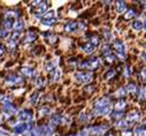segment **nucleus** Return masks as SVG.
<instances>
[{
  "mask_svg": "<svg viewBox=\"0 0 146 136\" xmlns=\"http://www.w3.org/2000/svg\"><path fill=\"white\" fill-rule=\"evenodd\" d=\"M132 131L131 130H123V133H122V135L123 136H132Z\"/></svg>",
  "mask_w": 146,
  "mask_h": 136,
  "instance_id": "41",
  "label": "nucleus"
},
{
  "mask_svg": "<svg viewBox=\"0 0 146 136\" xmlns=\"http://www.w3.org/2000/svg\"><path fill=\"white\" fill-rule=\"evenodd\" d=\"M4 52H5V49H4L1 45H0V57H1V55L4 54Z\"/></svg>",
  "mask_w": 146,
  "mask_h": 136,
  "instance_id": "43",
  "label": "nucleus"
},
{
  "mask_svg": "<svg viewBox=\"0 0 146 136\" xmlns=\"http://www.w3.org/2000/svg\"><path fill=\"white\" fill-rule=\"evenodd\" d=\"M51 113V109L47 107V106H43L40 110H39V114L43 117V115H48Z\"/></svg>",
  "mask_w": 146,
  "mask_h": 136,
  "instance_id": "25",
  "label": "nucleus"
},
{
  "mask_svg": "<svg viewBox=\"0 0 146 136\" xmlns=\"http://www.w3.org/2000/svg\"><path fill=\"white\" fill-rule=\"evenodd\" d=\"M38 99H39V92H33L32 95H31V97H30V101H31V104H36L38 101Z\"/></svg>",
  "mask_w": 146,
  "mask_h": 136,
  "instance_id": "24",
  "label": "nucleus"
},
{
  "mask_svg": "<svg viewBox=\"0 0 146 136\" xmlns=\"http://www.w3.org/2000/svg\"><path fill=\"white\" fill-rule=\"evenodd\" d=\"M23 83V79L13 74V75H9L7 79H6V84L8 85H20Z\"/></svg>",
  "mask_w": 146,
  "mask_h": 136,
  "instance_id": "4",
  "label": "nucleus"
},
{
  "mask_svg": "<svg viewBox=\"0 0 146 136\" xmlns=\"http://www.w3.org/2000/svg\"><path fill=\"white\" fill-rule=\"evenodd\" d=\"M144 12L146 13V5H145V7H144Z\"/></svg>",
  "mask_w": 146,
  "mask_h": 136,
  "instance_id": "47",
  "label": "nucleus"
},
{
  "mask_svg": "<svg viewBox=\"0 0 146 136\" xmlns=\"http://www.w3.org/2000/svg\"><path fill=\"white\" fill-rule=\"evenodd\" d=\"M62 121H63V120H62L61 115H53V117L51 118V123L54 125V126H56V125H61Z\"/></svg>",
  "mask_w": 146,
  "mask_h": 136,
  "instance_id": "19",
  "label": "nucleus"
},
{
  "mask_svg": "<svg viewBox=\"0 0 146 136\" xmlns=\"http://www.w3.org/2000/svg\"><path fill=\"white\" fill-rule=\"evenodd\" d=\"M115 126H116V127H122V128H124V127L128 126V121H125V120H119V121L115 123Z\"/></svg>",
  "mask_w": 146,
  "mask_h": 136,
  "instance_id": "30",
  "label": "nucleus"
},
{
  "mask_svg": "<svg viewBox=\"0 0 146 136\" xmlns=\"http://www.w3.org/2000/svg\"><path fill=\"white\" fill-rule=\"evenodd\" d=\"M122 115H123V114H122L121 112H114L112 117H113L114 119H120V118H122Z\"/></svg>",
  "mask_w": 146,
  "mask_h": 136,
  "instance_id": "39",
  "label": "nucleus"
},
{
  "mask_svg": "<svg viewBox=\"0 0 146 136\" xmlns=\"http://www.w3.org/2000/svg\"><path fill=\"white\" fill-rule=\"evenodd\" d=\"M139 98L140 99H145L146 98V88H141L140 89V92H139Z\"/></svg>",
  "mask_w": 146,
  "mask_h": 136,
  "instance_id": "36",
  "label": "nucleus"
},
{
  "mask_svg": "<svg viewBox=\"0 0 146 136\" xmlns=\"http://www.w3.org/2000/svg\"><path fill=\"white\" fill-rule=\"evenodd\" d=\"M77 136H88V134H86L85 131H82V133H80Z\"/></svg>",
  "mask_w": 146,
  "mask_h": 136,
  "instance_id": "44",
  "label": "nucleus"
},
{
  "mask_svg": "<svg viewBox=\"0 0 146 136\" xmlns=\"http://www.w3.org/2000/svg\"><path fill=\"white\" fill-rule=\"evenodd\" d=\"M44 84V80L42 77H38V79H36V85L37 87H42Z\"/></svg>",
  "mask_w": 146,
  "mask_h": 136,
  "instance_id": "38",
  "label": "nucleus"
},
{
  "mask_svg": "<svg viewBox=\"0 0 146 136\" xmlns=\"http://www.w3.org/2000/svg\"><path fill=\"white\" fill-rule=\"evenodd\" d=\"M114 49H115V51H116V54H117L120 58L123 59V58L125 57V47H124V45H123L122 42L116 41V42L114 43Z\"/></svg>",
  "mask_w": 146,
  "mask_h": 136,
  "instance_id": "6",
  "label": "nucleus"
},
{
  "mask_svg": "<svg viewBox=\"0 0 146 136\" xmlns=\"http://www.w3.org/2000/svg\"><path fill=\"white\" fill-rule=\"evenodd\" d=\"M135 15H136L135 11H133L132 8H129V9L125 12V14H124V17H125V20H130V19L135 17Z\"/></svg>",
  "mask_w": 146,
  "mask_h": 136,
  "instance_id": "23",
  "label": "nucleus"
},
{
  "mask_svg": "<svg viewBox=\"0 0 146 136\" xmlns=\"http://www.w3.org/2000/svg\"><path fill=\"white\" fill-rule=\"evenodd\" d=\"M24 28V21L23 20H16L15 21V23H14V30L15 31H19V32H21V30Z\"/></svg>",
  "mask_w": 146,
  "mask_h": 136,
  "instance_id": "16",
  "label": "nucleus"
},
{
  "mask_svg": "<svg viewBox=\"0 0 146 136\" xmlns=\"http://www.w3.org/2000/svg\"><path fill=\"white\" fill-rule=\"evenodd\" d=\"M82 50H83L85 53H92V52L96 50V46H94L93 44H91L90 42H88V43H85V44L82 46Z\"/></svg>",
  "mask_w": 146,
  "mask_h": 136,
  "instance_id": "14",
  "label": "nucleus"
},
{
  "mask_svg": "<svg viewBox=\"0 0 146 136\" xmlns=\"http://www.w3.org/2000/svg\"><path fill=\"white\" fill-rule=\"evenodd\" d=\"M56 63H58V61H56V60L50 61V62L46 65V71H47V72H52V73H53V72L56 69V68H55V67H56Z\"/></svg>",
  "mask_w": 146,
  "mask_h": 136,
  "instance_id": "18",
  "label": "nucleus"
},
{
  "mask_svg": "<svg viewBox=\"0 0 146 136\" xmlns=\"http://www.w3.org/2000/svg\"><path fill=\"white\" fill-rule=\"evenodd\" d=\"M139 76H140V80H141V81L146 82V68H143V69L140 71Z\"/></svg>",
  "mask_w": 146,
  "mask_h": 136,
  "instance_id": "31",
  "label": "nucleus"
},
{
  "mask_svg": "<svg viewBox=\"0 0 146 136\" xmlns=\"http://www.w3.org/2000/svg\"><path fill=\"white\" fill-rule=\"evenodd\" d=\"M143 29L146 31V19L144 20V22H143Z\"/></svg>",
  "mask_w": 146,
  "mask_h": 136,
  "instance_id": "45",
  "label": "nucleus"
},
{
  "mask_svg": "<svg viewBox=\"0 0 146 136\" xmlns=\"http://www.w3.org/2000/svg\"><path fill=\"white\" fill-rule=\"evenodd\" d=\"M105 130V127H101V126H96V127H90L88 128V133L91 134V135H99V134H102Z\"/></svg>",
  "mask_w": 146,
  "mask_h": 136,
  "instance_id": "10",
  "label": "nucleus"
},
{
  "mask_svg": "<svg viewBox=\"0 0 146 136\" xmlns=\"http://www.w3.org/2000/svg\"><path fill=\"white\" fill-rule=\"evenodd\" d=\"M109 104V100L107 98H101L99 99L98 101H96V104H94V109L97 107H101V106H105V105H108Z\"/></svg>",
  "mask_w": 146,
  "mask_h": 136,
  "instance_id": "17",
  "label": "nucleus"
},
{
  "mask_svg": "<svg viewBox=\"0 0 146 136\" xmlns=\"http://www.w3.org/2000/svg\"><path fill=\"white\" fill-rule=\"evenodd\" d=\"M124 75H125L127 77H129V69H128V67L124 68Z\"/></svg>",
  "mask_w": 146,
  "mask_h": 136,
  "instance_id": "42",
  "label": "nucleus"
},
{
  "mask_svg": "<svg viewBox=\"0 0 146 136\" xmlns=\"http://www.w3.org/2000/svg\"><path fill=\"white\" fill-rule=\"evenodd\" d=\"M90 43L91 44H93L96 47L99 45V38L97 37V36H93V37H91V39H90Z\"/></svg>",
  "mask_w": 146,
  "mask_h": 136,
  "instance_id": "32",
  "label": "nucleus"
},
{
  "mask_svg": "<svg viewBox=\"0 0 146 136\" xmlns=\"http://www.w3.org/2000/svg\"><path fill=\"white\" fill-rule=\"evenodd\" d=\"M112 111V106L111 104H108V105H105V106H101V107H97L94 109V113L98 114V115H107L109 114Z\"/></svg>",
  "mask_w": 146,
  "mask_h": 136,
  "instance_id": "8",
  "label": "nucleus"
},
{
  "mask_svg": "<svg viewBox=\"0 0 146 136\" xmlns=\"http://www.w3.org/2000/svg\"><path fill=\"white\" fill-rule=\"evenodd\" d=\"M21 72L25 76H32V74H33V69H31V68H29V67H23L21 69Z\"/></svg>",
  "mask_w": 146,
  "mask_h": 136,
  "instance_id": "22",
  "label": "nucleus"
},
{
  "mask_svg": "<svg viewBox=\"0 0 146 136\" xmlns=\"http://www.w3.org/2000/svg\"><path fill=\"white\" fill-rule=\"evenodd\" d=\"M127 106V103L124 100H119L117 103H116V105H115V107H116V110L117 111H120V110H122V109H124Z\"/></svg>",
  "mask_w": 146,
  "mask_h": 136,
  "instance_id": "27",
  "label": "nucleus"
},
{
  "mask_svg": "<svg viewBox=\"0 0 146 136\" xmlns=\"http://www.w3.org/2000/svg\"><path fill=\"white\" fill-rule=\"evenodd\" d=\"M99 65H100L99 58H93V59H91V60H89V61L82 63L81 67H85V68H88V69H96V68H97Z\"/></svg>",
  "mask_w": 146,
  "mask_h": 136,
  "instance_id": "5",
  "label": "nucleus"
},
{
  "mask_svg": "<svg viewBox=\"0 0 146 136\" xmlns=\"http://www.w3.org/2000/svg\"><path fill=\"white\" fill-rule=\"evenodd\" d=\"M43 20L45 21H52V20H56L55 19V12L54 11H48L43 15Z\"/></svg>",
  "mask_w": 146,
  "mask_h": 136,
  "instance_id": "15",
  "label": "nucleus"
},
{
  "mask_svg": "<svg viewBox=\"0 0 146 136\" xmlns=\"http://www.w3.org/2000/svg\"><path fill=\"white\" fill-rule=\"evenodd\" d=\"M132 29L135 31H140L143 29V22L141 21H135L132 23Z\"/></svg>",
  "mask_w": 146,
  "mask_h": 136,
  "instance_id": "21",
  "label": "nucleus"
},
{
  "mask_svg": "<svg viewBox=\"0 0 146 136\" xmlns=\"http://www.w3.org/2000/svg\"><path fill=\"white\" fill-rule=\"evenodd\" d=\"M114 75H115V71H113V69H112V71H109L108 73H106V74H105V79H106V80H108V79L113 77Z\"/></svg>",
  "mask_w": 146,
  "mask_h": 136,
  "instance_id": "37",
  "label": "nucleus"
},
{
  "mask_svg": "<svg viewBox=\"0 0 146 136\" xmlns=\"http://www.w3.org/2000/svg\"><path fill=\"white\" fill-rule=\"evenodd\" d=\"M143 59H144V60H146V52H145V53H143Z\"/></svg>",
  "mask_w": 146,
  "mask_h": 136,
  "instance_id": "46",
  "label": "nucleus"
},
{
  "mask_svg": "<svg viewBox=\"0 0 146 136\" xmlns=\"http://www.w3.org/2000/svg\"><path fill=\"white\" fill-rule=\"evenodd\" d=\"M127 92H135L136 91V84L135 83H130L127 85Z\"/></svg>",
  "mask_w": 146,
  "mask_h": 136,
  "instance_id": "29",
  "label": "nucleus"
},
{
  "mask_svg": "<svg viewBox=\"0 0 146 136\" xmlns=\"http://www.w3.org/2000/svg\"><path fill=\"white\" fill-rule=\"evenodd\" d=\"M139 119H140V115H139V113H138L137 111H135V112H130V113L127 115V121H129V122L138 121Z\"/></svg>",
  "mask_w": 146,
  "mask_h": 136,
  "instance_id": "12",
  "label": "nucleus"
},
{
  "mask_svg": "<svg viewBox=\"0 0 146 136\" xmlns=\"http://www.w3.org/2000/svg\"><path fill=\"white\" fill-rule=\"evenodd\" d=\"M115 8H116V12H117L119 14H122V13L125 12V9H127V5H125L124 1H117Z\"/></svg>",
  "mask_w": 146,
  "mask_h": 136,
  "instance_id": "13",
  "label": "nucleus"
},
{
  "mask_svg": "<svg viewBox=\"0 0 146 136\" xmlns=\"http://www.w3.org/2000/svg\"><path fill=\"white\" fill-rule=\"evenodd\" d=\"M35 38H36V33L32 32V31H29V32L27 33V37H25L24 42H25V43H30V42H33Z\"/></svg>",
  "mask_w": 146,
  "mask_h": 136,
  "instance_id": "20",
  "label": "nucleus"
},
{
  "mask_svg": "<svg viewBox=\"0 0 146 136\" xmlns=\"http://www.w3.org/2000/svg\"><path fill=\"white\" fill-rule=\"evenodd\" d=\"M30 129H31V127L28 123H24V122H20V123L14 126V131L16 134H23V133H27Z\"/></svg>",
  "mask_w": 146,
  "mask_h": 136,
  "instance_id": "7",
  "label": "nucleus"
},
{
  "mask_svg": "<svg viewBox=\"0 0 146 136\" xmlns=\"http://www.w3.org/2000/svg\"><path fill=\"white\" fill-rule=\"evenodd\" d=\"M8 35H9L8 30H6V29L0 30V38H6V37H8Z\"/></svg>",
  "mask_w": 146,
  "mask_h": 136,
  "instance_id": "33",
  "label": "nucleus"
},
{
  "mask_svg": "<svg viewBox=\"0 0 146 136\" xmlns=\"http://www.w3.org/2000/svg\"><path fill=\"white\" fill-rule=\"evenodd\" d=\"M75 80L77 82H81V83H90L92 81V73H89V72H80V73H76L74 75Z\"/></svg>",
  "mask_w": 146,
  "mask_h": 136,
  "instance_id": "1",
  "label": "nucleus"
},
{
  "mask_svg": "<svg viewBox=\"0 0 146 136\" xmlns=\"http://www.w3.org/2000/svg\"><path fill=\"white\" fill-rule=\"evenodd\" d=\"M16 44H17V42L14 41V39H12V38H9V39L7 41V46H8L9 49H14V47L16 46Z\"/></svg>",
  "mask_w": 146,
  "mask_h": 136,
  "instance_id": "28",
  "label": "nucleus"
},
{
  "mask_svg": "<svg viewBox=\"0 0 146 136\" xmlns=\"http://www.w3.org/2000/svg\"><path fill=\"white\" fill-rule=\"evenodd\" d=\"M125 93H127V89L125 88H121L119 91H116V96H119V97H123Z\"/></svg>",
  "mask_w": 146,
  "mask_h": 136,
  "instance_id": "35",
  "label": "nucleus"
},
{
  "mask_svg": "<svg viewBox=\"0 0 146 136\" xmlns=\"http://www.w3.org/2000/svg\"><path fill=\"white\" fill-rule=\"evenodd\" d=\"M17 118H19V120H20L21 122L27 123V122H29V121H31V120H32V113H31V111L22 110V111H20V112H19Z\"/></svg>",
  "mask_w": 146,
  "mask_h": 136,
  "instance_id": "3",
  "label": "nucleus"
},
{
  "mask_svg": "<svg viewBox=\"0 0 146 136\" xmlns=\"http://www.w3.org/2000/svg\"><path fill=\"white\" fill-rule=\"evenodd\" d=\"M84 24L80 23V22H68L64 27V31L66 32H74L76 30H82L84 29Z\"/></svg>",
  "mask_w": 146,
  "mask_h": 136,
  "instance_id": "2",
  "label": "nucleus"
},
{
  "mask_svg": "<svg viewBox=\"0 0 146 136\" xmlns=\"http://www.w3.org/2000/svg\"><path fill=\"white\" fill-rule=\"evenodd\" d=\"M46 9H47V4L46 3H40L39 5H36L35 15L36 16H40V15H43V14L46 13Z\"/></svg>",
  "mask_w": 146,
  "mask_h": 136,
  "instance_id": "9",
  "label": "nucleus"
},
{
  "mask_svg": "<svg viewBox=\"0 0 146 136\" xmlns=\"http://www.w3.org/2000/svg\"><path fill=\"white\" fill-rule=\"evenodd\" d=\"M3 110H4V113H7L8 115H13V114L17 113V109H16L14 105H12V104H7V105H4Z\"/></svg>",
  "mask_w": 146,
  "mask_h": 136,
  "instance_id": "11",
  "label": "nucleus"
},
{
  "mask_svg": "<svg viewBox=\"0 0 146 136\" xmlns=\"http://www.w3.org/2000/svg\"><path fill=\"white\" fill-rule=\"evenodd\" d=\"M104 36H105V39L107 41V42H111L112 39H113V37H112V33H111V31H109L108 29L106 30H104Z\"/></svg>",
  "mask_w": 146,
  "mask_h": 136,
  "instance_id": "26",
  "label": "nucleus"
},
{
  "mask_svg": "<svg viewBox=\"0 0 146 136\" xmlns=\"http://www.w3.org/2000/svg\"><path fill=\"white\" fill-rule=\"evenodd\" d=\"M105 58H106V61H107V62H109V63H112V62L115 60V55H114V54H112V53H111V54H108V55H106Z\"/></svg>",
  "mask_w": 146,
  "mask_h": 136,
  "instance_id": "34",
  "label": "nucleus"
},
{
  "mask_svg": "<svg viewBox=\"0 0 146 136\" xmlns=\"http://www.w3.org/2000/svg\"><path fill=\"white\" fill-rule=\"evenodd\" d=\"M102 53H104V55L106 57V55H108V54H111V51H109V49H108V47H106V46H105V47L102 49Z\"/></svg>",
  "mask_w": 146,
  "mask_h": 136,
  "instance_id": "40",
  "label": "nucleus"
}]
</instances>
